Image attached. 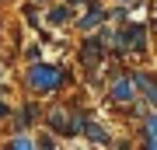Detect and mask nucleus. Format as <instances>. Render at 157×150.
<instances>
[{
    "instance_id": "f257e3e1",
    "label": "nucleus",
    "mask_w": 157,
    "mask_h": 150,
    "mask_svg": "<svg viewBox=\"0 0 157 150\" xmlns=\"http://www.w3.org/2000/svg\"><path fill=\"white\" fill-rule=\"evenodd\" d=\"M28 84H32V91H56L59 84H63V70L35 63V67H32V73H28Z\"/></svg>"
},
{
    "instance_id": "f03ea898",
    "label": "nucleus",
    "mask_w": 157,
    "mask_h": 150,
    "mask_svg": "<svg viewBox=\"0 0 157 150\" xmlns=\"http://www.w3.org/2000/svg\"><path fill=\"white\" fill-rule=\"evenodd\" d=\"M122 49H129V52H143V49H147L143 25H129L126 32H122Z\"/></svg>"
},
{
    "instance_id": "7ed1b4c3",
    "label": "nucleus",
    "mask_w": 157,
    "mask_h": 150,
    "mask_svg": "<svg viewBox=\"0 0 157 150\" xmlns=\"http://www.w3.org/2000/svg\"><path fill=\"white\" fill-rule=\"evenodd\" d=\"M112 98L115 101H133V80H129V77H119L115 87H112Z\"/></svg>"
},
{
    "instance_id": "20e7f679",
    "label": "nucleus",
    "mask_w": 157,
    "mask_h": 150,
    "mask_svg": "<svg viewBox=\"0 0 157 150\" xmlns=\"http://www.w3.org/2000/svg\"><path fill=\"white\" fill-rule=\"evenodd\" d=\"M101 52H105V49H101V42H98V39H91V42L84 45V63H87V67H94V63L101 60Z\"/></svg>"
},
{
    "instance_id": "39448f33",
    "label": "nucleus",
    "mask_w": 157,
    "mask_h": 150,
    "mask_svg": "<svg viewBox=\"0 0 157 150\" xmlns=\"http://www.w3.org/2000/svg\"><path fill=\"white\" fill-rule=\"evenodd\" d=\"M101 17H105V11H101L98 4H91V14L84 17V21H80V28H84V32H91V28H94V25L101 21Z\"/></svg>"
},
{
    "instance_id": "423d86ee",
    "label": "nucleus",
    "mask_w": 157,
    "mask_h": 150,
    "mask_svg": "<svg viewBox=\"0 0 157 150\" xmlns=\"http://www.w3.org/2000/svg\"><path fill=\"white\" fill-rule=\"evenodd\" d=\"M84 136L91 140V143H108V133L98 129V126H84Z\"/></svg>"
},
{
    "instance_id": "0eeeda50",
    "label": "nucleus",
    "mask_w": 157,
    "mask_h": 150,
    "mask_svg": "<svg viewBox=\"0 0 157 150\" xmlns=\"http://www.w3.org/2000/svg\"><path fill=\"white\" fill-rule=\"evenodd\" d=\"M136 84L147 91V98H150V101H157V84H154V77H143V73H140V77H136Z\"/></svg>"
},
{
    "instance_id": "6e6552de",
    "label": "nucleus",
    "mask_w": 157,
    "mask_h": 150,
    "mask_svg": "<svg viewBox=\"0 0 157 150\" xmlns=\"http://www.w3.org/2000/svg\"><path fill=\"white\" fill-rule=\"evenodd\" d=\"M147 136H150V143H157V112L147 115Z\"/></svg>"
},
{
    "instance_id": "1a4fd4ad",
    "label": "nucleus",
    "mask_w": 157,
    "mask_h": 150,
    "mask_svg": "<svg viewBox=\"0 0 157 150\" xmlns=\"http://www.w3.org/2000/svg\"><path fill=\"white\" fill-rule=\"evenodd\" d=\"M67 17H70L67 7H56V11H52V21H67Z\"/></svg>"
},
{
    "instance_id": "9d476101",
    "label": "nucleus",
    "mask_w": 157,
    "mask_h": 150,
    "mask_svg": "<svg viewBox=\"0 0 157 150\" xmlns=\"http://www.w3.org/2000/svg\"><path fill=\"white\" fill-rule=\"evenodd\" d=\"M0 115H7V105H4V101H0Z\"/></svg>"
}]
</instances>
